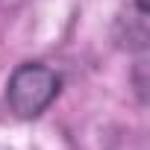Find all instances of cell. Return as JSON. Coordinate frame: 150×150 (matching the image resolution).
<instances>
[{
    "mask_svg": "<svg viewBox=\"0 0 150 150\" xmlns=\"http://www.w3.org/2000/svg\"><path fill=\"white\" fill-rule=\"evenodd\" d=\"M59 88H62V77L53 68L38 65V62H27L9 77L6 100L18 118H35L56 100Z\"/></svg>",
    "mask_w": 150,
    "mask_h": 150,
    "instance_id": "cell-1",
    "label": "cell"
}]
</instances>
